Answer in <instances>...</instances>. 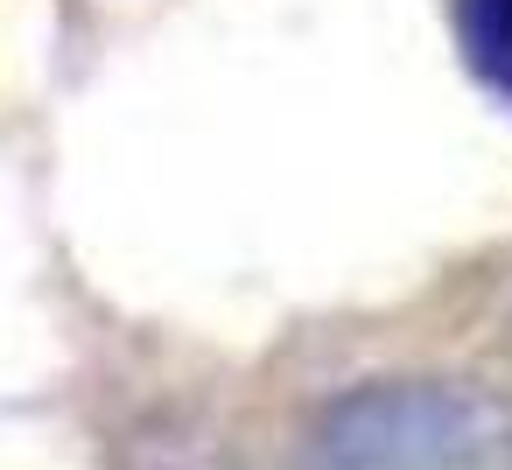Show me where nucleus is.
I'll return each instance as SVG.
<instances>
[{"label":"nucleus","mask_w":512,"mask_h":470,"mask_svg":"<svg viewBox=\"0 0 512 470\" xmlns=\"http://www.w3.org/2000/svg\"><path fill=\"white\" fill-rule=\"evenodd\" d=\"M302 470H512V400L470 379H365L309 421Z\"/></svg>","instance_id":"obj_1"},{"label":"nucleus","mask_w":512,"mask_h":470,"mask_svg":"<svg viewBox=\"0 0 512 470\" xmlns=\"http://www.w3.org/2000/svg\"><path fill=\"white\" fill-rule=\"evenodd\" d=\"M456 50L470 78L512 106V0H456Z\"/></svg>","instance_id":"obj_2"}]
</instances>
